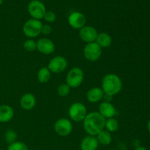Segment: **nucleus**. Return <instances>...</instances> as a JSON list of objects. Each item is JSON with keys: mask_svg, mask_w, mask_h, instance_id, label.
Instances as JSON below:
<instances>
[{"mask_svg": "<svg viewBox=\"0 0 150 150\" xmlns=\"http://www.w3.org/2000/svg\"><path fill=\"white\" fill-rule=\"evenodd\" d=\"M105 119L99 114L93 111L86 114L83 121V127L89 136H96L105 128Z\"/></svg>", "mask_w": 150, "mask_h": 150, "instance_id": "f257e3e1", "label": "nucleus"}, {"mask_svg": "<svg viewBox=\"0 0 150 150\" xmlns=\"http://www.w3.org/2000/svg\"><path fill=\"white\" fill-rule=\"evenodd\" d=\"M122 81L118 75L108 73L103 78L101 88L105 95L111 97L118 95L122 89Z\"/></svg>", "mask_w": 150, "mask_h": 150, "instance_id": "f03ea898", "label": "nucleus"}, {"mask_svg": "<svg viewBox=\"0 0 150 150\" xmlns=\"http://www.w3.org/2000/svg\"><path fill=\"white\" fill-rule=\"evenodd\" d=\"M42 23L40 20L31 18L26 21L23 26V32L29 39L37 38L41 34Z\"/></svg>", "mask_w": 150, "mask_h": 150, "instance_id": "7ed1b4c3", "label": "nucleus"}, {"mask_svg": "<svg viewBox=\"0 0 150 150\" xmlns=\"http://www.w3.org/2000/svg\"><path fill=\"white\" fill-rule=\"evenodd\" d=\"M84 79L83 70L79 67L70 69L66 76V83L70 88H78L82 84Z\"/></svg>", "mask_w": 150, "mask_h": 150, "instance_id": "20e7f679", "label": "nucleus"}, {"mask_svg": "<svg viewBox=\"0 0 150 150\" xmlns=\"http://www.w3.org/2000/svg\"><path fill=\"white\" fill-rule=\"evenodd\" d=\"M70 118L75 122H83L87 114L86 107L81 103L76 102L71 104L68 110Z\"/></svg>", "mask_w": 150, "mask_h": 150, "instance_id": "39448f33", "label": "nucleus"}, {"mask_svg": "<svg viewBox=\"0 0 150 150\" xmlns=\"http://www.w3.org/2000/svg\"><path fill=\"white\" fill-rule=\"evenodd\" d=\"M102 50L96 42L86 43L83 48V57L89 62H96L102 56Z\"/></svg>", "mask_w": 150, "mask_h": 150, "instance_id": "423d86ee", "label": "nucleus"}, {"mask_svg": "<svg viewBox=\"0 0 150 150\" xmlns=\"http://www.w3.org/2000/svg\"><path fill=\"white\" fill-rule=\"evenodd\" d=\"M28 12L32 18L40 20L44 18L46 10L45 4L39 0H32L28 4Z\"/></svg>", "mask_w": 150, "mask_h": 150, "instance_id": "0eeeda50", "label": "nucleus"}, {"mask_svg": "<svg viewBox=\"0 0 150 150\" xmlns=\"http://www.w3.org/2000/svg\"><path fill=\"white\" fill-rule=\"evenodd\" d=\"M68 63L65 57L62 56H57L51 59L48 64V70L51 73H61L67 69Z\"/></svg>", "mask_w": 150, "mask_h": 150, "instance_id": "6e6552de", "label": "nucleus"}, {"mask_svg": "<svg viewBox=\"0 0 150 150\" xmlns=\"http://www.w3.org/2000/svg\"><path fill=\"white\" fill-rule=\"evenodd\" d=\"M54 127L57 135L65 137L71 133L73 130V124L68 119L61 118L56 121Z\"/></svg>", "mask_w": 150, "mask_h": 150, "instance_id": "1a4fd4ad", "label": "nucleus"}, {"mask_svg": "<svg viewBox=\"0 0 150 150\" xmlns=\"http://www.w3.org/2000/svg\"><path fill=\"white\" fill-rule=\"evenodd\" d=\"M98 35V31L93 26H84L79 30V37L81 40L86 43L95 42Z\"/></svg>", "mask_w": 150, "mask_h": 150, "instance_id": "9d476101", "label": "nucleus"}, {"mask_svg": "<svg viewBox=\"0 0 150 150\" xmlns=\"http://www.w3.org/2000/svg\"><path fill=\"white\" fill-rule=\"evenodd\" d=\"M37 50L40 54L44 55H49L55 51V44L49 38H40L37 42Z\"/></svg>", "mask_w": 150, "mask_h": 150, "instance_id": "9b49d317", "label": "nucleus"}, {"mask_svg": "<svg viewBox=\"0 0 150 150\" xmlns=\"http://www.w3.org/2000/svg\"><path fill=\"white\" fill-rule=\"evenodd\" d=\"M68 23L73 29L80 30L81 28L86 26V18L80 12H73L69 16Z\"/></svg>", "mask_w": 150, "mask_h": 150, "instance_id": "f8f14e48", "label": "nucleus"}, {"mask_svg": "<svg viewBox=\"0 0 150 150\" xmlns=\"http://www.w3.org/2000/svg\"><path fill=\"white\" fill-rule=\"evenodd\" d=\"M98 112L102 117L107 120V119L113 118L117 114V110L111 103L105 101L100 104Z\"/></svg>", "mask_w": 150, "mask_h": 150, "instance_id": "ddd939ff", "label": "nucleus"}, {"mask_svg": "<svg viewBox=\"0 0 150 150\" xmlns=\"http://www.w3.org/2000/svg\"><path fill=\"white\" fill-rule=\"evenodd\" d=\"M36 105V98L32 93H25L20 99V105L25 111L33 109Z\"/></svg>", "mask_w": 150, "mask_h": 150, "instance_id": "4468645a", "label": "nucleus"}, {"mask_svg": "<svg viewBox=\"0 0 150 150\" xmlns=\"http://www.w3.org/2000/svg\"><path fill=\"white\" fill-rule=\"evenodd\" d=\"M105 96V93L100 87H93L89 89L86 93V99L89 103H96L102 100Z\"/></svg>", "mask_w": 150, "mask_h": 150, "instance_id": "2eb2a0df", "label": "nucleus"}, {"mask_svg": "<svg viewBox=\"0 0 150 150\" xmlns=\"http://www.w3.org/2000/svg\"><path fill=\"white\" fill-rule=\"evenodd\" d=\"M99 146L96 136H87L82 139L80 144L81 150H97Z\"/></svg>", "mask_w": 150, "mask_h": 150, "instance_id": "dca6fc26", "label": "nucleus"}, {"mask_svg": "<svg viewBox=\"0 0 150 150\" xmlns=\"http://www.w3.org/2000/svg\"><path fill=\"white\" fill-rule=\"evenodd\" d=\"M13 117H14V110L10 105H0V122H8L13 120Z\"/></svg>", "mask_w": 150, "mask_h": 150, "instance_id": "f3484780", "label": "nucleus"}, {"mask_svg": "<svg viewBox=\"0 0 150 150\" xmlns=\"http://www.w3.org/2000/svg\"><path fill=\"white\" fill-rule=\"evenodd\" d=\"M95 42L100 45L101 48H108L112 44V38L106 32H101L98 34Z\"/></svg>", "mask_w": 150, "mask_h": 150, "instance_id": "a211bd4d", "label": "nucleus"}, {"mask_svg": "<svg viewBox=\"0 0 150 150\" xmlns=\"http://www.w3.org/2000/svg\"><path fill=\"white\" fill-rule=\"evenodd\" d=\"M96 139L98 144L103 146H108L112 142V136L111 133L107 131L106 130H103L102 131L100 132L96 136Z\"/></svg>", "mask_w": 150, "mask_h": 150, "instance_id": "6ab92c4d", "label": "nucleus"}, {"mask_svg": "<svg viewBox=\"0 0 150 150\" xmlns=\"http://www.w3.org/2000/svg\"><path fill=\"white\" fill-rule=\"evenodd\" d=\"M51 78V73L47 67H43L40 69L37 74V79L40 83H46Z\"/></svg>", "mask_w": 150, "mask_h": 150, "instance_id": "aec40b11", "label": "nucleus"}, {"mask_svg": "<svg viewBox=\"0 0 150 150\" xmlns=\"http://www.w3.org/2000/svg\"><path fill=\"white\" fill-rule=\"evenodd\" d=\"M105 128L109 133H114V132L117 131L119 129L118 121L116 119H114V117L107 119V120H105Z\"/></svg>", "mask_w": 150, "mask_h": 150, "instance_id": "412c9836", "label": "nucleus"}, {"mask_svg": "<svg viewBox=\"0 0 150 150\" xmlns=\"http://www.w3.org/2000/svg\"><path fill=\"white\" fill-rule=\"evenodd\" d=\"M18 139V134L15 130H8L6 131L5 134H4V139H5L6 142L8 144H13L17 141Z\"/></svg>", "mask_w": 150, "mask_h": 150, "instance_id": "4be33fe9", "label": "nucleus"}, {"mask_svg": "<svg viewBox=\"0 0 150 150\" xmlns=\"http://www.w3.org/2000/svg\"><path fill=\"white\" fill-rule=\"evenodd\" d=\"M23 49L27 52H33L37 50V42L33 39H28L23 42Z\"/></svg>", "mask_w": 150, "mask_h": 150, "instance_id": "5701e85b", "label": "nucleus"}, {"mask_svg": "<svg viewBox=\"0 0 150 150\" xmlns=\"http://www.w3.org/2000/svg\"><path fill=\"white\" fill-rule=\"evenodd\" d=\"M7 150H29L28 146L25 143L21 142H18L9 144Z\"/></svg>", "mask_w": 150, "mask_h": 150, "instance_id": "b1692460", "label": "nucleus"}, {"mask_svg": "<svg viewBox=\"0 0 150 150\" xmlns=\"http://www.w3.org/2000/svg\"><path fill=\"white\" fill-rule=\"evenodd\" d=\"M71 88L67 83H62L57 88V94L60 97H66L70 94Z\"/></svg>", "mask_w": 150, "mask_h": 150, "instance_id": "393cba45", "label": "nucleus"}, {"mask_svg": "<svg viewBox=\"0 0 150 150\" xmlns=\"http://www.w3.org/2000/svg\"><path fill=\"white\" fill-rule=\"evenodd\" d=\"M44 19L45 21L48 22V23H53L55 21L56 18H57V16H56L55 13L52 11H46L45 16H44Z\"/></svg>", "mask_w": 150, "mask_h": 150, "instance_id": "a878e982", "label": "nucleus"}, {"mask_svg": "<svg viewBox=\"0 0 150 150\" xmlns=\"http://www.w3.org/2000/svg\"><path fill=\"white\" fill-rule=\"evenodd\" d=\"M51 32H52V28L50 25L45 24L42 25V31H41V33L44 35H51Z\"/></svg>", "mask_w": 150, "mask_h": 150, "instance_id": "bb28decb", "label": "nucleus"}, {"mask_svg": "<svg viewBox=\"0 0 150 150\" xmlns=\"http://www.w3.org/2000/svg\"><path fill=\"white\" fill-rule=\"evenodd\" d=\"M133 150H147L144 146H139L138 147H136Z\"/></svg>", "mask_w": 150, "mask_h": 150, "instance_id": "cd10ccee", "label": "nucleus"}, {"mask_svg": "<svg viewBox=\"0 0 150 150\" xmlns=\"http://www.w3.org/2000/svg\"><path fill=\"white\" fill-rule=\"evenodd\" d=\"M147 129H148V131H149V133H150V119L149 121H148V123H147Z\"/></svg>", "mask_w": 150, "mask_h": 150, "instance_id": "c85d7f7f", "label": "nucleus"}, {"mask_svg": "<svg viewBox=\"0 0 150 150\" xmlns=\"http://www.w3.org/2000/svg\"><path fill=\"white\" fill-rule=\"evenodd\" d=\"M3 3V0H0V5Z\"/></svg>", "mask_w": 150, "mask_h": 150, "instance_id": "c756f323", "label": "nucleus"}, {"mask_svg": "<svg viewBox=\"0 0 150 150\" xmlns=\"http://www.w3.org/2000/svg\"><path fill=\"white\" fill-rule=\"evenodd\" d=\"M110 150H118V149H110Z\"/></svg>", "mask_w": 150, "mask_h": 150, "instance_id": "7c9ffc66", "label": "nucleus"}, {"mask_svg": "<svg viewBox=\"0 0 150 150\" xmlns=\"http://www.w3.org/2000/svg\"><path fill=\"white\" fill-rule=\"evenodd\" d=\"M0 150H4V149H0Z\"/></svg>", "mask_w": 150, "mask_h": 150, "instance_id": "2f4dec72", "label": "nucleus"}]
</instances>
